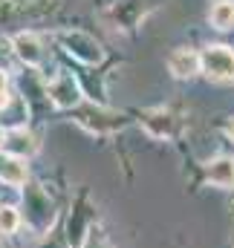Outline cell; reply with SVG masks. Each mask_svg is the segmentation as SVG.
I'll return each mask as SVG.
<instances>
[{"label":"cell","mask_w":234,"mask_h":248,"mask_svg":"<svg viewBox=\"0 0 234 248\" xmlns=\"http://www.w3.org/2000/svg\"><path fill=\"white\" fill-rule=\"evenodd\" d=\"M78 87H75V81L69 78V75H58L52 84H50V98H52V104L61 107V110H69V107H75L78 104Z\"/></svg>","instance_id":"obj_2"},{"label":"cell","mask_w":234,"mask_h":248,"mask_svg":"<svg viewBox=\"0 0 234 248\" xmlns=\"http://www.w3.org/2000/svg\"><path fill=\"white\" fill-rule=\"evenodd\" d=\"M168 69L174 72L176 78H191V75H197L202 69V58L194 49H176L168 58Z\"/></svg>","instance_id":"obj_4"},{"label":"cell","mask_w":234,"mask_h":248,"mask_svg":"<svg viewBox=\"0 0 234 248\" xmlns=\"http://www.w3.org/2000/svg\"><path fill=\"white\" fill-rule=\"evenodd\" d=\"M202 72L214 81H229L234 78V52L229 46H208L202 55Z\"/></svg>","instance_id":"obj_1"},{"label":"cell","mask_w":234,"mask_h":248,"mask_svg":"<svg viewBox=\"0 0 234 248\" xmlns=\"http://www.w3.org/2000/svg\"><path fill=\"white\" fill-rule=\"evenodd\" d=\"M145 127L156 136V139H165V136H171L174 133V122H171V116L168 113H148L145 116Z\"/></svg>","instance_id":"obj_9"},{"label":"cell","mask_w":234,"mask_h":248,"mask_svg":"<svg viewBox=\"0 0 234 248\" xmlns=\"http://www.w3.org/2000/svg\"><path fill=\"white\" fill-rule=\"evenodd\" d=\"M0 182L6 185H23L26 182V159L12 156V153H0Z\"/></svg>","instance_id":"obj_5"},{"label":"cell","mask_w":234,"mask_h":248,"mask_svg":"<svg viewBox=\"0 0 234 248\" xmlns=\"http://www.w3.org/2000/svg\"><path fill=\"white\" fill-rule=\"evenodd\" d=\"M205 179L217 187H232L234 185V159L232 156L214 159V162L208 165V170H205Z\"/></svg>","instance_id":"obj_8"},{"label":"cell","mask_w":234,"mask_h":248,"mask_svg":"<svg viewBox=\"0 0 234 248\" xmlns=\"http://www.w3.org/2000/svg\"><path fill=\"white\" fill-rule=\"evenodd\" d=\"M67 46H69V52H72L75 58H81V61H87V63L101 61V46H99L90 35H84V32H69V35H67Z\"/></svg>","instance_id":"obj_3"},{"label":"cell","mask_w":234,"mask_h":248,"mask_svg":"<svg viewBox=\"0 0 234 248\" xmlns=\"http://www.w3.org/2000/svg\"><path fill=\"white\" fill-rule=\"evenodd\" d=\"M84 248H101V246H93V243H87V246H84Z\"/></svg>","instance_id":"obj_15"},{"label":"cell","mask_w":234,"mask_h":248,"mask_svg":"<svg viewBox=\"0 0 234 248\" xmlns=\"http://www.w3.org/2000/svg\"><path fill=\"white\" fill-rule=\"evenodd\" d=\"M3 90H6V75L0 72V93H3Z\"/></svg>","instance_id":"obj_13"},{"label":"cell","mask_w":234,"mask_h":248,"mask_svg":"<svg viewBox=\"0 0 234 248\" xmlns=\"http://www.w3.org/2000/svg\"><path fill=\"white\" fill-rule=\"evenodd\" d=\"M9 104H12V93H6V90H3V93H0V110H6Z\"/></svg>","instance_id":"obj_12"},{"label":"cell","mask_w":234,"mask_h":248,"mask_svg":"<svg viewBox=\"0 0 234 248\" xmlns=\"http://www.w3.org/2000/svg\"><path fill=\"white\" fill-rule=\"evenodd\" d=\"M0 147H3V133H0Z\"/></svg>","instance_id":"obj_16"},{"label":"cell","mask_w":234,"mask_h":248,"mask_svg":"<svg viewBox=\"0 0 234 248\" xmlns=\"http://www.w3.org/2000/svg\"><path fill=\"white\" fill-rule=\"evenodd\" d=\"M229 136L234 139V124H229Z\"/></svg>","instance_id":"obj_14"},{"label":"cell","mask_w":234,"mask_h":248,"mask_svg":"<svg viewBox=\"0 0 234 248\" xmlns=\"http://www.w3.org/2000/svg\"><path fill=\"white\" fill-rule=\"evenodd\" d=\"M15 52H17V58L26 63H32V66H38L41 58H44V49H41V41L32 35V32H20V35H15Z\"/></svg>","instance_id":"obj_7"},{"label":"cell","mask_w":234,"mask_h":248,"mask_svg":"<svg viewBox=\"0 0 234 248\" xmlns=\"http://www.w3.org/2000/svg\"><path fill=\"white\" fill-rule=\"evenodd\" d=\"M211 23H214L217 29L234 26V0H220V3H214V9H211Z\"/></svg>","instance_id":"obj_10"},{"label":"cell","mask_w":234,"mask_h":248,"mask_svg":"<svg viewBox=\"0 0 234 248\" xmlns=\"http://www.w3.org/2000/svg\"><path fill=\"white\" fill-rule=\"evenodd\" d=\"M35 139L23 130V127H15V130H9L6 136H3V150L6 153H12V156H29V153H35Z\"/></svg>","instance_id":"obj_6"},{"label":"cell","mask_w":234,"mask_h":248,"mask_svg":"<svg viewBox=\"0 0 234 248\" xmlns=\"http://www.w3.org/2000/svg\"><path fill=\"white\" fill-rule=\"evenodd\" d=\"M17 225H20V214L15 208H9V205L0 208V234H15Z\"/></svg>","instance_id":"obj_11"}]
</instances>
